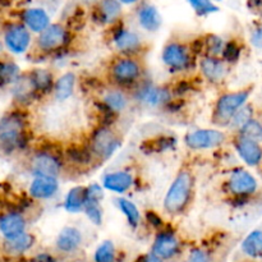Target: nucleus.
<instances>
[{"mask_svg": "<svg viewBox=\"0 0 262 262\" xmlns=\"http://www.w3.org/2000/svg\"><path fill=\"white\" fill-rule=\"evenodd\" d=\"M193 176L188 170L179 171L166 192L164 200V209L171 215L183 212L191 204L193 193Z\"/></svg>", "mask_w": 262, "mask_h": 262, "instance_id": "nucleus-1", "label": "nucleus"}, {"mask_svg": "<svg viewBox=\"0 0 262 262\" xmlns=\"http://www.w3.org/2000/svg\"><path fill=\"white\" fill-rule=\"evenodd\" d=\"M25 119L19 114H8L0 119V148L12 152L25 142Z\"/></svg>", "mask_w": 262, "mask_h": 262, "instance_id": "nucleus-2", "label": "nucleus"}, {"mask_svg": "<svg viewBox=\"0 0 262 262\" xmlns=\"http://www.w3.org/2000/svg\"><path fill=\"white\" fill-rule=\"evenodd\" d=\"M251 90L246 89L242 91L229 92L220 96L217 100L212 115V122L219 125H229L233 115L238 112L247 102L248 97L251 96Z\"/></svg>", "mask_w": 262, "mask_h": 262, "instance_id": "nucleus-3", "label": "nucleus"}, {"mask_svg": "<svg viewBox=\"0 0 262 262\" xmlns=\"http://www.w3.org/2000/svg\"><path fill=\"white\" fill-rule=\"evenodd\" d=\"M119 147V138L106 125H101L94 130L90 138V150L92 155L101 160H107Z\"/></svg>", "mask_w": 262, "mask_h": 262, "instance_id": "nucleus-4", "label": "nucleus"}, {"mask_svg": "<svg viewBox=\"0 0 262 262\" xmlns=\"http://www.w3.org/2000/svg\"><path fill=\"white\" fill-rule=\"evenodd\" d=\"M258 188L257 179L245 169L232 171L228 181V189L235 197H248L256 193Z\"/></svg>", "mask_w": 262, "mask_h": 262, "instance_id": "nucleus-5", "label": "nucleus"}, {"mask_svg": "<svg viewBox=\"0 0 262 262\" xmlns=\"http://www.w3.org/2000/svg\"><path fill=\"white\" fill-rule=\"evenodd\" d=\"M142 73L140 63L133 58H119L114 60L110 68L113 79L118 83L129 84L137 81Z\"/></svg>", "mask_w": 262, "mask_h": 262, "instance_id": "nucleus-6", "label": "nucleus"}, {"mask_svg": "<svg viewBox=\"0 0 262 262\" xmlns=\"http://www.w3.org/2000/svg\"><path fill=\"white\" fill-rule=\"evenodd\" d=\"M225 135L216 129H199L186 136V145L192 150H206L223 145Z\"/></svg>", "mask_w": 262, "mask_h": 262, "instance_id": "nucleus-7", "label": "nucleus"}, {"mask_svg": "<svg viewBox=\"0 0 262 262\" xmlns=\"http://www.w3.org/2000/svg\"><path fill=\"white\" fill-rule=\"evenodd\" d=\"M69 41V32L61 25L54 23L40 33L37 45L43 51H55L64 48Z\"/></svg>", "mask_w": 262, "mask_h": 262, "instance_id": "nucleus-8", "label": "nucleus"}, {"mask_svg": "<svg viewBox=\"0 0 262 262\" xmlns=\"http://www.w3.org/2000/svg\"><path fill=\"white\" fill-rule=\"evenodd\" d=\"M163 61L171 71H184L189 68L192 59L186 46L179 42H170L164 48Z\"/></svg>", "mask_w": 262, "mask_h": 262, "instance_id": "nucleus-9", "label": "nucleus"}, {"mask_svg": "<svg viewBox=\"0 0 262 262\" xmlns=\"http://www.w3.org/2000/svg\"><path fill=\"white\" fill-rule=\"evenodd\" d=\"M136 99L148 107H159L171 101V94L168 89L164 87L143 84L136 92Z\"/></svg>", "mask_w": 262, "mask_h": 262, "instance_id": "nucleus-10", "label": "nucleus"}, {"mask_svg": "<svg viewBox=\"0 0 262 262\" xmlns=\"http://www.w3.org/2000/svg\"><path fill=\"white\" fill-rule=\"evenodd\" d=\"M234 147L238 155L248 166H257L262 161V147L258 141L251 140L239 135L234 140Z\"/></svg>", "mask_w": 262, "mask_h": 262, "instance_id": "nucleus-11", "label": "nucleus"}, {"mask_svg": "<svg viewBox=\"0 0 262 262\" xmlns=\"http://www.w3.org/2000/svg\"><path fill=\"white\" fill-rule=\"evenodd\" d=\"M31 169L36 176L58 177L60 173V161L55 155L49 152H38L31 160Z\"/></svg>", "mask_w": 262, "mask_h": 262, "instance_id": "nucleus-12", "label": "nucleus"}, {"mask_svg": "<svg viewBox=\"0 0 262 262\" xmlns=\"http://www.w3.org/2000/svg\"><path fill=\"white\" fill-rule=\"evenodd\" d=\"M5 45L12 53L22 54L28 49L31 42L30 31L22 25H14L9 27L4 36Z\"/></svg>", "mask_w": 262, "mask_h": 262, "instance_id": "nucleus-13", "label": "nucleus"}, {"mask_svg": "<svg viewBox=\"0 0 262 262\" xmlns=\"http://www.w3.org/2000/svg\"><path fill=\"white\" fill-rule=\"evenodd\" d=\"M59 189V183L55 177L36 176L30 186V194L33 199L48 200L55 196Z\"/></svg>", "mask_w": 262, "mask_h": 262, "instance_id": "nucleus-14", "label": "nucleus"}, {"mask_svg": "<svg viewBox=\"0 0 262 262\" xmlns=\"http://www.w3.org/2000/svg\"><path fill=\"white\" fill-rule=\"evenodd\" d=\"M179 251V242L176 235L171 233L163 232L155 238L152 245V252L163 260H169L174 257Z\"/></svg>", "mask_w": 262, "mask_h": 262, "instance_id": "nucleus-15", "label": "nucleus"}, {"mask_svg": "<svg viewBox=\"0 0 262 262\" xmlns=\"http://www.w3.org/2000/svg\"><path fill=\"white\" fill-rule=\"evenodd\" d=\"M201 67L202 74L207 81L212 82V83H219L225 78L228 73L227 66L223 60L217 59L216 56H205L201 59Z\"/></svg>", "mask_w": 262, "mask_h": 262, "instance_id": "nucleus-16", "label": "nucleus"}, {"mask_svg": "<svg viewBox=\"0 0 262 262\" xmlns=\"http://www.w3.org/2000/svg\"><path fill=\"white\" fill-rule=\"evenodd\" d=\"M113 42L122 53H135L141 49V38L133 31L118 28L113 33Z\"/></svg>", "mask_w": 262, "mask_h": 262, "instance_id": "nucleus-17", "label": "nucleus"}, {"mask_svg": "<svg viewBox=\"0 0 262 262\" xmlns=\"http://www.w3.org/2000/svg\"><path fill=\"white\" fill-rule=\"evenodd\" d=\"M26 220L18 212H9L0 217V232L5 239H10L25 233Z\"/></svg>", "mask_w": 262, "mask_h": 262, "instance_id": "nucleus-18", "label": "nucleus"}, {"mask_svg": "<svg viewBox=\"0 0 262 262\" xmlns=\"http://www.w3.org/2000/svg\"><path fill=\"white\" fill-rule=\"evenodd\" d=\"M56 248L64 253L74 252L82 243V234L77 228L66 227L56 238Z\"/></svg>", "mask_w": 262, "mask_h": 262, "instance_id": "nucleus-19", "label": "nucleus"}, {"mask_svg": "<svg viewBox=\"0 0 262 262\" xmlns=\"http://www.w3.org/2000/svg\"><path fill=\"white\" fill-rule=\"evenodd\" d=\"M26 27L33 32H42L50 26V17L41 8H28L22 14Z\"/></svg>", "mask_w": 262, "mask_h": 262, "instance_id": "nucleus-20", "label": "nucleus"}, {"mask_svg": "<svg viewBox=\"0 0 262 262\" xmlns=\"http://www.w3.org/2000/svg\"><path fill=\"white\" fill-rule=\"evenodd\" d=\"M137 17L141 27L143 30L148 31V32L158 31L161 27V23H163V18H161L158 8L152 4L142 5L140 10H138Z\"/></svg>", "mask_w": 262, "mask_h": 262, "instance_id": "nucleus-21", "label": "nucleus"}, {"mask_svg": "<svg viewBox=\"0 0 262 262\" xmlns=\"http://www.w3.org/2000/svg\"><path fill=\"white\" fill-rule=\"evenodd\" d=\"M104 187L115 193H124L132 187L133 178L127 171H117L107 174L104 178Z\"/></svg>", "mask_w": 262, "mask_h": 262, "instance_id": "nucleus-22", "label": "nucleus"}, {"mask_svg": "<svg viewBox=\"0 0 262 262\" xmlns=\"http://www.w3.org/2000/svg\"><path fill=\"white\" fill-rule=\"evenodd\" d=\"M87 200V188L84 187H73L69 189L67 193L66 201H64V207L68 212L76 214L82 209H84V204Z\"/></svg>", "mask_w": 262, "mask_h": 262, "instance_id": "nucleus-23", "label": "nucleus"}, {"mask_svg": "<svg viewBox=\"0 0 262 262\" xmlns=\"http://www.w3.org/2000/svg\"><path fill=\"white\" fill-rule=\"evenodd\" d=\"M33 243H35L33 235L28 234V233H22L18 237L5 239L4 250L10 255H22L32 247Z\"/></svg>", "mask_w": 262, "mask_h": 262, "instance_id": "nucleus-24", "label": "nucleus"}, {"mask_svg": "<svg viewBox=\"0 0 262 262\" xmlns=\"http://www.w3.org/2000/svg\"><path fill=\"white\" fill-rule=\"evenodd\" d=\"M122 3L119 0H101L99 4V18L104 23H113L122 14Z\"/></svg>", "mask_w": 262, "mask_h": 262, "instance_id": "nucleus-25", "label": "nucleus"}, {"mask_svg": "<svg viewBox=\"0 0 262 262\" xmlns=\"http://www.w3.org/2000/svg\"><path fill=\"white\" fill-rule=\"evenodd\" d=\"M242 251L250 257L262 256V230L256 229L251 232L242 242Z\"/></svg>", "mask_w": 262, "mask_h": 262, "instance_id": "nucleus-26", "label": "nucleus"}, {"mask_svg": "<svg viewBox=\"0 0 262 262\" xmlns=\"http://www.w3.org/2000/svg\"><path fill=\"white\" fill-rule=\"evenodd\" d=\"M14 94L15 99L18 101H26V100H31L35 95V92L37 91L33 84L32 79H31L30 74L27 77H18L17 81L14 82Z\"/></svg>", "mask_w": 262, "mask_h": 262, "instance_id": "nucleus-27", "label": "nucleus"}, {"mask_svg": "<svg viewBox=\"0 0 262 262\" xmlns=\"http://www.w3.org/2000/svg\"><path fill=\"white\" fill-rule=\"evenodd\" d=\"M74 82H76V77L73 73H66L56 81L54 91H55V97L59 101L67 100L72 95L74 89Z\"/></svg>", "mask_w": 262, "mask_h": 262, "instance_id": "nucleus-28", "label": "nucleus"}, {"mask_svg": "<svg viewBox=\"0 0 262 262\" xmlns=\"http://www.w3.org/2000/svg\"><path fill=\"white\" fill-rule=\"evenodd\" d=\"M30 77L37 91L48 92L53 89V74L48 69H35L31 72Z\"/></svg>", "mask_w": 262, "mask_h": 262, "instance_id": "nucleus-29", "label": "nucleus"}, {"mask_svg": "<svg viewBox=\"0 0 262 262\" xmlns=\"http://www.w3.org/2000/svg\"><path fill=\"white\" fill-rule=\"evenodd\" d=\"M104 105L114 113L123 112L128 105V97L122 91H109L104 96Z\"/></svg>", "mask_w": 262, "mask_h": 262, "instance_id": "nucleus-30", "label": "nucleus"}, {"mask_svg": "<svg viewBox=\"0 0 262 262\" xmlns=\"http://www.w3.org/2000/svg\"><path fill=\"white\" fill-rule=\"evenodd\" d=\"M92 152L90 148L79 147V146H73L67 150V158H68L69 163L74 164V165H89L92 160Z\"/></svg>", "mask_w": 262, "mask_h": 262, "instance_id": "nucleus-31", "label": "nucleus"}, {"mask_svg": "<svg viewBox=\"0 0 262 262\" xmlns=\"http://www.w3.org/2000/svg\"><path fill=\"white\" fill-rule=\"evenodd\" d=\"M118 206H119L120 211L125 215V217H127L130 227L136 228L138 224H140V220H141L140 211H138L137 206H136L132 201H129V200L127 199H119L118 200Z\"/></svg>", "mask_w": 262, "mask_h": 262, "instance_id": "nucleus-32", "label": "nucleus"}, {"mask_svg": "<svg viewBox=\"0 0 262 262\" xmlns=\"http://www.w3.org/2000/svg\"><path fill=\"white\" fill-rule=\"evenodd\" d=\"M19 77V67L13 61H0V86L13 83Z\"/></svg>", "mask_w": 262, "mask_h": 262, "instance_id": "nucleus-33", "label": "nucleus"}, {"mask_svg": "<svg viewBox=\"0 0 262 262\" xmlns=\"http://www.w3.org/2000/svg\"><path fill=\"white\" fill-rule=\"evenodd\" d=\"M224 46L222 38L216 35H207L201 41V49L207 54V56H216L217 54L223 53Z\"/></svg>", "mask_w": 262, "mask_h": 262, "instance_id": "nucleus-34", "label": "nucleus"}, {"mask_svg": "<svg viewBox=\"0 0 262 262\" xmlns=\"http://www.w3.org/2000/svg\"><path fill=\"white\" fill-rule=\"evenodd\" d=\"M239 135L246 136V137L251 138V140H255L261 142L262 141V123L257 119H251L243 125L239 129Z\"/></svg>", "mask_w": 262, "mask_h": 262, "instance_id": "nucleus-35", "label": "nucleus"}, {"mask_svg": "<svg viewBox=\"0 0 262 262\" xmlns=\"http://www.w3.org/2000/svg\"><path fill=\"white\" fill-rule=\"evenodd\" d=\"M189 7L199 15H207L219 12V7L214 3V0H187Z\"/></svg>", "mask_w": 262, "mask_h": 262, "instance_id": "nucleus-36", "label": "nucleus"}, {"mask_svg": "<svg viewBox=\"0 0 262 262\" xmlns=\"http://www.w3.org/2000/svg\"><path fill=\"white\" fill-rule=\"evenodd\" d=\"M115 261V248L113 242L105 241L97 247L95 252V262H114Z\"/></svg>", "mask_w": 262, "mask_h": 262, "instance_id": "nucleus-37", "label": "nucleus"}, {"mask_svg": "<svg viewBox=\"0 0 262 262\" xmlns=\"http://www.w3.org/2000/svg\"><path fill=\"white\" fill-rule=\"evenodd\" d=\"M253 110L250 105H246L242 106L234 115H233L232 120L229 123L230 128H234V129H241L248 120L252 119Z\"/></svg>", "mask_w": 262, "mask_h": 262, "instance_id": "nucleus-38", "label": "nucleus"}, {"mask_svg": "<svg viewBox=\"0 0 262 262\" xmlns=\"http://www.w3.org/2000/svg\"><path fill=\"white\" fill-rule=\"evenodd\" d=\"M84 212H86L87 217L95 225H100L102 223V210L100 207V202L86 201V204H84Z\"/></svg>", "mask_w": 262, "mask_h": 262, "instance_id": "nucleus-39", "label": "nucleus"}, {"mask_svg": "<svg viewBox=\"0 0 262 262\" xmlns=\"http://www.w3.org/2000/svg\"><path fill=\"white\" fill-rule=\"evenodd\" d=\"M173 143H174V138L161 137V138H158V140H151L148 141V142H146L145 147H147L148 151H151V152H161V151L170 147Z\"/></svg>", "mask_w": 262, "mask_h": 262, "instance_id": "nucleus-40", "label": "nucleus"}, {"mask_svg": "<svg viewBox=\"0 0 262 262\" xmlns=\"http://www.w3.org/2000/svg\"><path fill=\"white\" fill-rule=\"evenodd\" d=\"M223 58L227 61H237L241 56V48L235 41H230L224 46Z\"/></svg>", "mask_w": 262, "mask_h": 262, "instance_id": "nucleus-41", "label": "nucleus"}, {"mask_svg": "<svg viewBox=\"0 0 262 262\" xmlns=\"http://www.w3.org/2000/svg\"><path fill=\"white\" fill-rule=\"evenodd\" d=\"M104 197V192H102L101 187L99 184H92L87 188V200L90 202H100Z\"/></svg>", "mask_w": 262, "mask_h": 262, "instance_id": "nucleus-42", "label": "nucleus"}, {"mask_svg": "<svg viewBox=\"0 0 262 262\" xmlns=\"http://www.w3.org/2000/svg\"><path fill=\"white\" fill-rule=\"evenodd\" d=\"M188 262H212V260L206 251L196 248V250H192L191 253H189Z\"/></svg>", "mask_w": 262, "mask_h": 262, "instance_id": "nucleus-43", "label": "nucleus"}, {"mask_svg": "<svg viewBox=\"0 0 262 262\" xmlns=\"http://www.w3.org/2000/svg\"><path fill=\"white\" fill-rule=\"evenodd\" d=\"M251 42L258 50H262V25L257 26L251 33Z\"/></svg>", "mask_w": 262, "mask_h": 262, "instance_id": "nucleus-44", "label": "nucleus"}, {"mask_svg": "<svg viewBox=\"0 0 262 262\" xmlns=\"http://www.w3.org/2000/svg\"><path fill=\"white\" fill-rule=\"evenodd\" d=\"M30 262H58L54 256L49 255V253H40V255H36L35 257L31 258Z\"/></svg>", "mask_w": 262, "mask_h": 262, "instance_id": "nucleus-45", "label": "nucleus"}, {"mask_svg": "<svg viewBox=\"0 0 262 262\" xmlns=\"http://www.w3.org/2000/svg\"><path fill=\"white\" fill-rule=\"evenodd\" d=\"M146 217H147V220L151 223V224L154 225V227H160V225L163 224L160 216H159V215L156 214L155 211H147V214H146Z\"/></svg>", "mask_w": 262, "mask_h": 262, "instance_id": "nucleus-46", "label": "nucleus"}, {"mask_svg": "<svg viewBox=\"0 0 262 262\" xmlns=\"http://www.w3.org/2000/svg\"><path fill=\"white\" fill-rule=\"evenodd\" d=\"M137 262H163V258L159 257L155 253H148V255L143 256V257H140Z\"/></svg>", "mask_w": 262, "mask_h": 262, "instance_id": "nucleus-47", "label": "nucleus"}, {"mask_svg": "<svg viewBox=\"0 0 262 262\" xmlns=\"http://www.w3.org/2000/svg\"><path fill=\"white\" fill-rule=\"evenodd\" d=\"M119 2L125 5H132V4H136V3H138L140 0H119Z\"/></svg>", "mask_w": 262, "mask_h": 262, "instance_id": "nucleus-48", "label": "nucleus"}, {"mask_svg": "<svg viewBox=\"0 0 262 262\" xmlns=\"http://www.w3.org/2000/svg\"><path fill=\"white\" fill-rule=\"evenodd\" d=\"M253 5H261L262 4V0H250Z\"/></svg>", "mask_w": 262, "mask_h": 262, "instance_id": "nucleus-49", "label": "nucleus"}, {"mask_svg": "<svg viewBox=\"0 0 262 262\" xmlns=\"http://www.w3.org/2000/svg\"><path fill=\"white\" fill-rule=\"evenodd\" d=\"M3 50V46H2V43H0V51Z\"/></svg>", "mask_w": 262, "mask_h": 262, "instance_id": "nucleus-50", "label": "nucleus"}, {"mask_svg": "<svg viewBox=\"0 0 262 262\" xmlns=\"http://www.w3.org/2000/svg\"><path fill=\"white\" fill-rule=\"evenodd\" d=\"M215 2H220V0H215Z\"/></svg>", "mask_w": 262, "mask_h": 262, "instance_id": "nucleus-51", "label": "nucleus"}]
</instances>
